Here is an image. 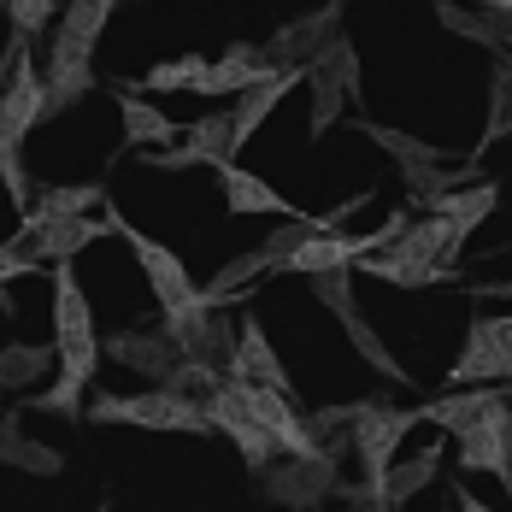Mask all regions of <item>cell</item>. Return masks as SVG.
I'll use <instances>...</instances> for the list:
<instances>
[{
	"label": "cell",
	"mask_w": 512,
	"mask_h": 512,
	"mask_svg": "<svg viewBox=\"0 0 512 512\" xmlns=\"http://www.w3.org/2000/svg\"><path fill=\"white\" fill-rule=\"evenodd\" d=\"M106 224L130 242V254H136V265H142V277H148V289H154L159 312H177V307H195L201 301V289H195V277H189V265L171 254L165 242H154V236H142L136 224H124L118 212H106Z\"/></svg>",
	"instance_id": "4"
},
{
	"label": "cell",
	"mask_w": 512,
	"mask_h": 512,
	"mask_svg": "<svg viewBox=\"0 0 512 512\" xmlns=\"http://www.w3.org/2000/svg\"><path fill=\"white\" fill-rule=\"evenodd\" d=\"M359 130H365V136H371V142H377L383 154H395L401 165H442V148L418 142V136H407V130H389V124H371V118H365Z\"/></svg>",
	"instance_id": "29"
},
{
	"label": "cell",
	"mask_w": 512,
	"mask_h": 512,
	"mask_svg": "<svg viewBox=\"0 0 512 512\" xmlns=\"http://www.w3.org/2000/svg\"><path fill=\"white\" fill-rule=\"evenodd\" d=\"M83 418H95V424H136V430H183V436H206V430H212V418H206L201 401L171 395V389H148V395H101Z\"/></svg>",
	"instance_id": "2"
},
{
	"label": "cell",
	"mask_w": 512,
	"mask_h": 512,
	"mask_svg": "<svg viewBox=\"0 0 512 512\" xmlns=\"http://www.w3.org/2000/svg\"><path fill=\"white\" fill-rule=\"evenodd\" d=\"M259 71H265V48L236 42L230 53H218V59L206 65V77H201V89H195V95H242Z\"/></svg>",
	"instance_id": "18"
},
{
	"label": "cell",
	"mask_w": 512,
	"mask_h": 512,
	"mask_svg": "<svg viewBox=\"0 0 512 512\" xmlns=\"http://www.w3.org/2000/svg\"><path fill=\"white\" fill-rule=\"evenodd\" d=\"M460 224H448L442 212H430V218H418V224H407V236L395 242V254H407L412 265H430V271H448L454 265V254H460Z\"/></svg>",
	"instance_id": "14"
},
{
	"label": "cell",
	"mask_w": 512,
	"mask_h": 512,
	"mask_svg": "<svg viewBox=\"0 0 512 512\" xmlns=\"http://www.w3.org/2000/svg\"><path fill=\"white\" fill-rule=\"evenodd\" d=\"M359 512H389V507H383V501H365V507H359Z\"/></svg>",
	"instance_id": "38"
},
{
	"label": "cell",
	"mask_w": 512,
	"mask_h": 512,
	"mask_svg": "<svg viewBox=\"0 0 512 512\" xmlns=\"http://www.w3.org/2000/svg\"><path fill=\"white\" fill-rule=\"evenodd\" d=\"M112 95H118V118H124V142H130V148H142V154H154V148H177V136H183V130H177L159 106L136 101V95H130V83H118Z\"/></svg>",
	"instance_id": "16"
},
{
	"label": "cell",
	"mask_w": 512,
	"mask_h": 512,
	"mask_svg": "<svg viewBox=\"0 0 512 512\" xmlns=\"http://www.w3.org/2000/svg\"><path fill=\"white\" fill-rule=\"evenodd\" d=\"M307 89H312L307 136H312V142H318V136H324V130H330V124H336V118L348 112V95H342V89H336L330 77H318V71H307Z\"/></svg>",
	"instance_id": "33"
},
{
	"label": "cell",
	"mask_w": 512,
	"mask_h": 512,
	"mask_svg": "<svg viewBox=\"0 0 512 512\" xmlns=\"http://www.w3.org/2000/svg\"><path fill=\"white\" fill-rule=\"evenodd\" d=\"M106 354L118 359V365H130V371H148L154 383H165V371L177 365V348H171L165 330H159V336H148V330H124V336L106 342Z\"/></svg>",
	"instance_id": "17"
},
{
	"label": "cell",
	"mask_w": 512,
	"mask_h": 512,
	"mask_svg": "<svg viewBox=\"0 0 512 512\" xmlns=\"http://www.w3.org/2000/svg\"><path fill=\"white\" fill-rule=\"evenodd\" d=\"M312 295L342 318V312H354V277L348 271H324V277H312Z\"/></svg>",
	"instance_id": "35"
},
{
	"label": "cell",
	"mask_w": 512,
	"mask_h": 512,
	"mask_svg": "<svg viewBox=\"0 0 512 512\" xmlns=\"http://www.w3.org/2000/svg\"><path fill=\"white\" fill-rule=\"evenodd\" d=\"M424 418L418 407H383V401H365V412L354 418V448L365 460V495L359 501H383V477L395 465V448L407 442Z\"/></svg>",
	"instance_id": "3"
},
{
	"label": "cell",
	"mask_w": 512,
	"mask_h": 512,
	"mask_svg": "<svg viewBox=\"0 0 512 512\" xmlns=\"http://www.w3.org/2000/svg\"><path fill=\"white\" fill-rule=\"evenodd\" d=\"M265 489H271V501H283V507L295 512H312L330 489H336V460L330 454H318V460H277V471L265 477Z\"/></svg>",
	"instance_id": "11"
},
{
	"label": "cell",
	"mask_w": 512,
	"mask_h": 512,
	"mask_svg": "<svg viewBox=\"0 0 512 512\" xmlns=\"http://www.w3.org/2000/svg\"><path fill=\"white\" fill-rule=\"evenodd\" d=\"M36 271V259L24 254V248H12V242H0V289L12 283V277H30Z\"/></svg>",
	"instance_id": "36"
},
{
	"label": "cell",
	"mask_w": 512,
	"mask_h": 512,
	"mask_svg": "<svg viewBox=\"0 0 512 512\" xmlns=\"http://www.w3.org/2000/svg\"><path fill=\"white\" fill-rule=\"evenodd\" d=\"M183 142H189V154L201 159V165H236V124H230V112H206L195 118L189 130H183Z\"/></svg>",
	"instance_id": "20"
},
{
	"label": "cell",
	"mask_w": 512,
	"mask_h": 512,
	"mask_svg": "<svg viewBox=\"0 0 512 512\" xmlns=\"http://www.w3.org/2000/svg\"><path fill=\"white\" fill-rule=\"evenodd\" d=\"M53 354H59V383L42 389L30 407L36 412H59V418H83V389L101 365V336H95V307L65 265H53Z\"/></svg>",
	"instance_id": "1"
},
{
	"label": "cell",
	"mask_w": 512,
	"mask_h": 512,
	"mask_svg": "<svg viewBox=\"0 0 512 512\" xmlns=\"http://www.w3.org/2000/svg\"><path fill=\"white\" fill-rule=\"evenodd\" d=\"M342 6H348V0H324L318 12L283 24V30L271 36V48H265V65H301V71H312L318 53L342 36Z\"/></svg>",
	"instance_id": "6"
},
{
	"label": "cell",
	"mask_w": 512,
	"mask_h": 512,
	"mask_svg": "<svg viewBox=\"0 0 512 512\" xmlns=\"http://www.w3.org/2000/svg\"><path fill=\"white\" fill-rule=\"evenodd\" d=\"M436 471H442V442H430V448H418V454H407V460H395L389 477H383V507H401V501H412L418 489H430Z\"/></svg>",
	"instance_id": "19"
},
{
	"label": "cell",
	"mask_w": 512,
	"mask_h": 512,
	"mask_svg": "<svg viewBox=\"0 0 512 512\" xmlns=\"http://www.w3.org/2000/svg\"><path fill=\"white\" fill-rule=\"evenodd\" d=\"M460 471H489V477H501L512 495V407H495L483 424H471L460 436Z\"/></svg>",
	"instance_id": "9"
},
{
	"label": "cell",
	"mask_w": 512,
	"mask_h": 512,
	"mask_svg": "<svg viewBox=\"0 0 512 512\" xmlns=\"http://www.w3.org/2000/svg\"><path fill=\"white\" fill-rule=\"evenodd\" d=\"M101 201H106L101 183H65V189H42V201L30 212H42V218H89Z\"/></svg>",
	"instance_id": "27"
},
{
	"label": "cell",
	"mask_w": 512,
	"mask_h": 512,
	"mask_svg": "<svg viewBox=\"0 0 512 512\" xmlns=\"http://www.w3.org/2000/svg\"><path fill=\"white\" fill-rule=\"evenodd\" d=\"M495 201H501V189L495 183H465V189H448V195H436V212L448 218V224H460V236H471L489 212H495Z\"/></svg>",
	"instance_id": "22"
},
{
	"label": "cell",
	"mask_w": 512,
	"mask_h": 512,
	"mask_svg": "<svg viewBox=\"0 0 512 512\" xmlns=\"http://www.w3.org/2000/svg\"><path fill=\"white\" fill-rule=\"evenodd\" d=\"M0 6H6V18H12L18 36H42L53 24V12H59V0H0Z\"/></svg>",
	"instance_id": "34"
},
{
	"label": "cell",
	"mask_w": 512,
	"mask_h": 512,
	"mask_svg": "<svg viewBox=\"0 0 512 512\" xmlns=\"http://www.w3.org/2000/svg\"><path fill=\"white\" fill-rule=\"evenodd\" d=\"M342 330H348V342H354V354L365 359V365H371V371H377V377H383V383H412V371H401V359L389 354V342H383V336H377V330H371V324H365V312H342Z\"/></svg>",
	"instance_id": "21"
},
{
	"label": "cell",
	"mask_w": 512,
	"mask_h": 512,
	"mask_svg": "<svg viewBox=\"0 0 512 512\" xmlns=\"http://www.w3.org/2000/svg\"><path fill=\"white\" fill-rule=\"evenodd\" d=\"M112 6H118V0H65V18H59V30L95 48V42H101V30H106V18H112Z\"/></svg>",
	"instance_id": "31"
},
{
	"label": "cell",
	"mask_w": 512,
	"mask_h": 512,
	"mask_svg": "<svg viewBox=\"0 0 512 512\" xmlns=\"http://www.w3.org/2000/svg\"><path fill=\"white\" fill-rule=\"evenodd\" d=\"M301 83H307V71H301V65H265L254 83L236 95V106H230V124H236V148H248V142H254V130L265 124V118H271V106L283 101L289 89H301Z\"/></svg>",
	"instance_id": "10"
},
{
	"label": "cell",
	"mask_w": 512,
	"mask_h": 512,
	"mask_svg": "<svg viewBox=\"0 0 512 512\" xmlns=\"http://www.w3.org/2000/svg\"><path fill=\"white\" fill-rule=\"evenodd\" d=\"M0 460L18 465V471H42V477H53V471H59V454H53V448L30 442V436H18V412L0 424Z\"/></svg>",
	"instance_id": "26"
},
{
	"label": "cell",
	"mask_w": 512,
	"mask_h": 512,
	"mask_svg": "<svg viewBox=\"0 0 512 512\" xmlns=\"http://www.w3.org/2000/svg\"><path fill=\"white\" fill-rule=\"evenodd\" d=\"M454 512H495V507H489V501H477V495H465V489H460V495H454Z\"/></svg>",
	"instance_id": "37"
},
{
	"label": "cell",
	"mask_w": 512,
	"mask_h": 512,
	"mask_svg": "<svg viewBox=\"0 0 512 512\" xmlns=\"http://www.w3.org/2000/svg\"><path fill=\"white\" fill-rule=\"evenodd\" d=\"M512 136V53L495 59V77H489V124H483V148L507 142Z\"/></svg>",
	"instance_id": "25"
},
{
	"label": "cell",
	"mask_w": 512,
	"mask_h": 512,
	"mask_svg": "<svg viewBox=\"0 0 512 512\" xmlns=\"http://www.w3.org/2000/svg\"><path fill=\"white\" fill-rule=\"evenodd\" d=\"M206 418H212V430H224V436H230V442L242 448V460H248V465H271L277 454H283V448H277V436H271V430H265L259 418H248V407L236 401L230 377H224V383H218V389L206 395Z\"/></svg>",
	"instance_id": "8"
},
{
	"label": "cell",
	"mask_w": 512,
	"mask_h": 512,
	"mask_svg": "<svg viewBox=\"0 0 512 512\" xmlns=\"http://www.w3.org/2000/svg\"><path fill=\"white\" fill-rule=\"evenodd\" d=\"M460 389H483V383H501L512 377V312L501 318H471V330H465V348L454 359V371H448Z\"/></svg>",
	"instance_id": "5"
},
{
	"label": "cell",
	"mask_w": 512,
	"mask_h": 512,
	"mask_svg": "<svg viewBox=\"0 0 512 512\" xmlns=\"http://www.w3.org/2000/svg\"><path fill=\"white\" fill-rule=\"evenodd\" d=\"M89 42H77V36H53L48 48V71H42V83H48V118H59L65 106H77L89 89H95V65H89Z\"/></svg>",
	"instance_id": "7"
},
{
	"label": "cell",
	"mask_w": 512,
	"mask_h": 512,
	"mask_svg": "<svg viewBox=\"0 0 512 512\" xmlns=\"http://www.w3.org/2000/svg\"><path fill=\"white\" fill-rule=\"evenodd\" d=\"M495 407H507V395L483 383V389H454V395H442V401H424L418 418H424V424H436V430H448V436H465L471 424H483Z\"/></svg>",
	"instance_id": "13"
},
{
	"label": "cell",
	"mask_w": 512,
	"mask_h": 512,
	"mask_svg": "<svg viewBox=\"0 0 512 512\" xmlns=\"http://www.w3.org/2000/svg\"><path fill=\"white\" fill-rule=\"evenodd\" d=\"M236 383H265V389H283L289 395V371H283V359L271 348V336H265V324L259 318H242V330H236V359L224 365Z\"/></svg>",
	"instance_id": "12"
},
{
	"label": "cell",
	"mask_w": 512,
	"mask_h": 512,
	"mask_svg": "<svg viewBox=\"0 0 512 512\" xmlns=\"http://www.w3.org/2000/svg\"><path fill=\"white\" fill-rule=\"evenodd\" d=\"M206 65L212 59H201V53H177V59H159L154 71L142 77V89H154V95H195L206 77Z\"/></svg>",
	"instance_id": "24"
},
{
	"label": "cell",
	"mask_w": 512,
	"mask_h": 512,
	"mask_svg": "<svg viewBox=\"0 0 512 512\" xmlns=\"http://www.w3.org/2000/svg\"><path fill=\"white\" fill-rule=\"evenodd\" d=\"M42 371H48V348H30V342L0 348V389H30Z\"/></svg>",
	"instance_id": "30"
},
{
	"label": "cell",
	"mask_w": 512,
	"mask_h": 512,
	"mask_svg": "<svg viewBox=\"0 0 512 512\" xmlns=\"http://www.w3.org/2000/svg\"><path fill=\"white\" fill-rule=\"evenodd\" d=\"M265 265H271V259L259 254V248H254V254H236V259H230V265H224V271H218V277L201 289V301H206V307H224L236 289H248V283H254Z\"/></svg>",
	"instance_id": "28"
},
{
	"label": "cell",
	"mask_w": 512,
	"mask_h": 512,
	"mask_svg": "<svg viewBox=\"0 0 512 512\" xmlns=\"http://www.w3.org/2000/svg\"><path fill=\"white\" fill-rule=\"evenodd\" d=\"M218 183H224V201H230V212L236 218H301L295 206L283 201L265 177H254V171H242V165H218Z\"/></svg>",
	"instance_id": "15"
},
{
	"label": "cell",
	"mask_w": 512,
	"mask_h": 512,
	"mask_svg": "<svg viewBox=\"0 0 512 512\" xmlns=\"http://www.w3.org/2000/svg\"><path fill=\"white\" fill-rule=\"evenodd\" d=\"M312 71H318V77H330L348 101L359 95V53H354V42H348V36H336L330 48L318 53V65H312Z\"/></svg>",
	"instance_id": "32"
},
{
	"label": "cell",
	"mask_w": 512,
	"mask_h": 512,
	"mask_svg": "<svg viewBox=\"0 0 512 512\" xmlns=\"http://www.w3.org/2000/svg\"><path fill=\"white\" fill-rule=\"evenodd\" d=\"M359 277H377V283H395V289H424V283H442L448 271H430V265H412L407 254H365L359 259Z\"/></svg>",
	"instance_id": "23"
}]
</instances>
